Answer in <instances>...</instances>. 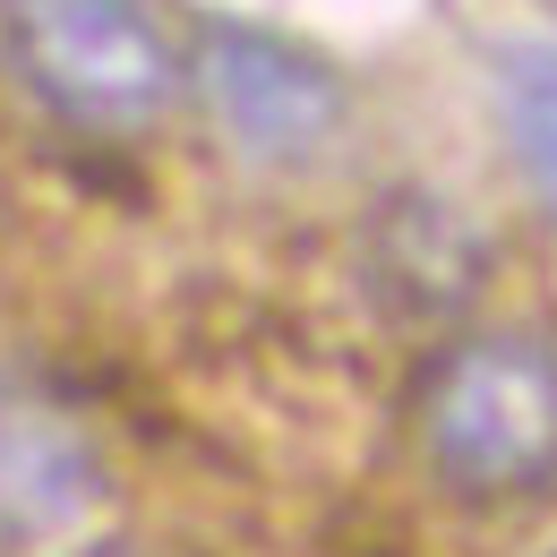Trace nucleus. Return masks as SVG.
I'll return each mask as SVG.
<instances>
[{
	"label": "nucleus",
	"mask_w": 557,
	"mask_h": 557,
	"mask_svg": "<svg viewBox=\"0 0 557 557\" xmlns=\"http://www.w3.org/2000/svg\"><path fill=\"white\" fill-rule=\"evenodd\" d=\"M412 455L455 506L557 497V335L523 318L455 326L412 377Z\"/></svg>",
	"instance_id": "f257e3e1"
},
{
	"label": "nucleus",
	"mask_w": 557,
	"mask_h": 557,
	"mask_svg": "<svg viewBox=\"0 0 557 557\" xmlns=\"http://www.w3.org/2000/svg\"><path fill=\"white\" fill-rule=\"evenodd\" d=\"M0 70L70 138H146L189 103V35L154 0H0Z\"/></svg>",
	"instance_id": "f03ea898"
},
{
	"label": "nucleus",
	"mask_w": 557,
	"mask_h": 557,
	"mask_svg": "<svg viewBox=\"0 0 557 557\" xmlns=\"http://www.w3.org/2000/svg\"><path fill=\"white\" fill-rule=\"evenodd\" d=\"M189 103L214 146L249 172H318L351 138V77L258 17H198L189 26Z\"/></svg>",
	"instance_id": "7ed1b4c3"
},
{
	"label": "nucleus",
	"mask_w": 557,
	"mask_h": 557,
	"mask_svg": "<svg viewBox=\"0 0 557 557\" xmlns=\"http://www.w3.org/2000/svg\"><path fill=\"white\" fill-rule=\"evenodd\" d=\"M112 455L95 420L0 360V557H70L103 532Z\"/></svg>",
	"instance_id": "20e7f679"
},
{
	"label": "nucleus",
	"mask_w": 557,
	"mask_h": 557,
	"mask_svg": "<svg viewBox=\"0 0 557 557\" xmlns=\"http://www.w3.org/2000/svg\"><path fill=\"white\" fill-rule=\"evenodd\" d=\"M488 267L481 223H463L455 198L404 189L377 207V283H404V309H463Z\"/></svg>",
	"instance_id": "39448f33"
},
{
	"label": "nucleus",
	"mask_w": 557,
	"mask_h": 557,
	"mask_svg": "<svg viewBox=\"0 0 557 557\" xmlns=\"http://www.w3.org/2000/svg\"><path fill=\"white\" fill-rule=\"evenodd\" d=\"M488 112L515 181L557 223V35H506L488 52Z\"/></svg>",
	"instance_id": "423d86ee"
},
{
	"label": "nucleus",
	"mask_w": 557,
	"mask_h": 557,
	"mask_svg": "<svg viewBox=\"0 0 557 557\" xmlns=\"http://www.w3.org/2000/svg\"><path fill=\"white\" fill-rule=\"evenodd\" d=\"M70 557H138V549H121V541H86V549H70Z\"/></svg>",
	"instance_id": "0eeeda50"
},
{
	"label": "nucleus",
	"mask_w": 557,
	"mask_h": 557,
	"mask_svg": "<svg viewBox=\"0 0 557 557\" xmlns=\"http://www.w3.org/2000/svg\"><path fill=\"white\" fill-rule=\"evenodd\" d=\"M541 557H557V541H549V549H541Z\"/></svg>",
	"instance_id": "6e6552de"
}]
</instances>
